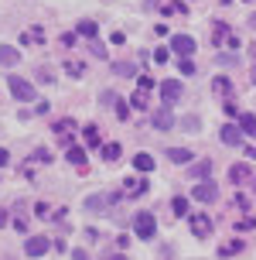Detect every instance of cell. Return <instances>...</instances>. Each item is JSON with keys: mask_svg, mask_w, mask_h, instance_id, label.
I'll return each mask as SVG.
<instances>
[{"mask_svg": "<svg viewBox=\"0 0 256 260\" xmlns=\"http://www.w3.org/2000/svg\"><path fill=\"white\" fill-rule=\"evenodd\" d=\"M133 233H137V240H154V236H157L154 212H137V216H133Z\"/></svg>", "mask_w": 256, "mask_h": 260, "instance_id": "obj_1", "label": "cell"}, {"mask_svg": "<svg viewBox=\"0 0 256 260\" xmlns=\"http://www.w3.org/2000/svg\"><path fill=\"white\" fill-rule=\"evenodd\" d=\"M7 86H11V92H14V100H21V103H34V86L27 82V79H21V76H7Z\"/></svg>", "mask_w": 256, "mask_h": 260, "instance_id": "obj_2", "label": "cell"}, {"mask_svg": "<svg viewBox=\"0 0 256 260\" xmlns=\"http://www.w3.org/2000/svg\"><path fill=\"white\" fill-rule=\"evenodd\" d=\"M120 199H123L120 192H102V195H89V199H86V209H89V212H109V209H113L116 202H120Z\"/></svg>", "mask_w": 256, "mask_h": 260, "instance_id": "obj_3", "label": "cell"}, {"mask_svg": "<svg viewBox=\"0 0 256 260\" xmlns=\"http://www.w3.org/2000/svg\"><path fill=\"white\" fill-rule=\"evenodd\" d=\"M192 199H195V202H205V206H208V202H215V199H218V185L205 178V182H198L192 188Z\"/></svg>", "mask_w": 256, "mask_h": 260, "instance_id": "obj_4", "label": "cell"}, {"mask_svg": "<svg viewBox=\"0 0 256 260\" xmlns=\"http://www.w3.org/2000/svg\"><path fill=\"white\" fill-rule=\"evenodd\" d=\"M171 48H174V55H181V58H192V52L198 45H195L192 35H174V38H171Z\"/></svg>", "mask_w": 256, "mask_h": 260, "instance_id": "obj_5", "label": "cell"}, {"mask_svg": "<svg viewBox=\"0 0 256 260\" xmlns=\"http://www.w3.org/2000/svg\"><path fill=\"white\" fill-rule=\"evenodd\" d=\"M151 123H154L157 130H171V127H174V113H171V103H164L161 110H154V113H151Z\"/></svg>", "mask_w": 256, "mask_h": 260, "instance_id": "obj_6", "label": "cell"}, {"mask_svg": "<svg viewBox=\"0 0 256 260\" xmlns=\"http://www.w3.org/2000/svg\"><path fill=\"white\" fill-rule=\"evenodd\" d=\"M48 250H51V240H48V236H31V240L24 243V253H27V257H45Z\"/></svg>", "mask_w": 256, "mask_h": 260, "instance_id": "obj_7", "label": "cell"}, {"mask_svg": "<svg viewBox=\"0 0 256 260\" xmlns=\"http://www.w3.org/2000/svg\"><path fill=\"white\" fill-rule=\"evenodd\" d=\"M218 141L226 144V147H243V130L232 127V123H226V127L218 130Z\"/></svg>", "mask_w": 256, "mask_h": 260, "instance_id": "obj_8", "label": "cell"}, {"mask_svg": "<svg viewBox=\"0 0 256 260\" xmlns=\"http://www.w3.org/2000/svg\"><path fill=\"white\" fill-rule=\"evenodd\" d=\"M181 92H185V86H181L178 79H164V82H161V100H164V103H174Z\"/></svg>", "mask_w": 256, "mask_h": 260, "instance_id": "obj_9", "label": "cell"}, {"mask_svg": "<svg viewBox=\"0 0 256 260\" xmlns=\"http://www.w3.org/2000/svg\"><path fill=\"white\" fill-rule=\"evenodd\" d=\"M192 233L195 236H212V219H208V216H202V212H198V216H192Z\"/></svg>", "mask_w": 256, "mask_h": 260, "instance_id": "obj_10", "label": "cell"}, {"mask_svg": "<svg viewBox=\"0 0 256 260\" xmlns=\"http://www.w3.org/2000/svg\"><path fill=\"white\" fill-rule=\"evenodd\" d=\"M249 178H253V168H249V165H232L229 168V182L232 185H243V182H249Z\"/></svg>", "mask_w": 256, "mask_h": 260, "instance_id": "obj_11", "label": "cell"}, {"mask_svg": "<svg viewBox=\"0 0 256 260\" xmlns=\"http://www.w3.org/2000/svg\"><path fill=\"white\" fill-rule=\"evenodd\" d=\"M143 188H147V182H140V178H127L123 182V199H137V195H143Z\"/></svg>", "mask_w": 256, "mask_h": 260, "instance_id": "obj_12", "label": "cell"}, {"mask_svg": "<svg viewBox=\"0 0 256 260\" xmlns=\"http://www.w3.org/2000/svg\"><path fill=\"white\" fill-rule=\"evenodd\" d=\"M212 92L229 100V96H232V79L229 76H215V79H212Z\"/></svg>", "mask_w": 256, "mask_h": 260, "instance_id": "obj_13", "label": "cell"}, {"mask_svg": "<svg viewBox=\"0 0 256 260\" xmlns=\"http://www.w3.org/2000/svg\"><path fill=\"white\" fill-rule=\"evenodd\" d=\"M167 157H171V165H192V151L188 147H167Z\"/></svg>", "mask_w": 256, "mask_h": 260, "instance_id": "obj_14", "label": "cell"}, {"mask_svg": "<svg viewBox=\"0 0 256 260\" xmlns=\"http://www.w3.org/2000/svg\"><path fill=\"white\" fill-rule=\"evenodd\" d=\"M17 62H21V52H17V48H11V45H0V65L14 69Z\"/></svg>", "mask_w": 256, "mask_h": 260, "instance_id": "obj_15", "label": "cell"}, {"mask_svg": "<svg viewBox=\"0 0 256 260\" xmlns=\"http://www.w3.org/2000/svg\"><path fill=\"white\" fill-rule=\"evenodd\" d=\"M82 137H86V144H89V147H102V134H99V127H96V123L82 127Z\"/></svg>", "mask_w": 256, "mask_h": 260, "instance_id": "obj_16", "label": "cell"}, {"mask_svg": "<svg viewBox=\"0 0 256 260\" xmlns=\"http://www.w3.org/2000/svg\"><path fill=\"white\" fill-rule=\"evenodd\" d=\"M76 35H82V38H96V35H99V24H96V21H79L76 24Z\"/></svg>", "mask_w": 256, "mask_h": 260, "instance_id": "obj_17", "label": "cell"}, {"mask_svg": "<svg viewBox=\"0 0 256 260\" xmlns=\"http://www.w3.org/2000/svg\"><path fill=\"white\" fill-rule=\"evenodd\" d=\"M65 76H72V79H82V76H86V65L79 62V58H65Z\"/></svg>", "mask_w": 256, "mask_h": 260, "instance_id": "obj_18", "label": "cell"}, {"mask_svg": "<svg viewBox=\"0 0 256 260\" xmlns=\"http://www.w3.org/2000/svg\"><path fill=\"white\" fill-rule=\"evenodd\" d=\"M55 134H58V137H68V134H72V130H76V120L72 117H62V120H55Z\"/></svg>", "mask_w": 256, "mask_h": 260, "instance_id": "obj_19", "label": "cell"}, {"mask_svg": "<svg viewBox=\"0 0 256 260\" xmlns=\"http://www.w3.org/2000/svg\"><path fill=\"white\" fill-rule=\"evenodd\" d=\"M171 216H174V219H178V216H188V199H185V195H174V199H171Z\"/></svg>", "mask_w": 256, "mask_h": 260, "instance_id": "obj_20", "label": "cell"}, {"mask_svg": "<svg viewBox=\"0 0 256 260\" xmlns=\"http://www.w3.org/2000/svg\"><path fill=\"white\" fill-rule=\"evenodd\" d=\"M239 130L249 134V137H256V117L253 113H239Z\"/></svg>", "mask_w": 256, "mask_h": 260, "instance_id": "obj_21", "label": "cell"}, {"mask_svg": "<svg viewBox=\"0 0 256 260\" xmlns=\"http://www.w3.org/2000/svg\"><path fill=\"white\" fill-rule=\"evenodd\" d=\"M212 38H215V45H229V38H232V31L226 24H222V21H218L215 27H212Z\"/></svg>", "mask_w": 256, "mask_h": 260, "instance_id": "obj_22", "label": "cell"}, {"mask_svg": "<svg viewBox=\"0 0 256 260\" xmlns=\"http://www.w3.org/2000/svg\"><path fill=\"white\" fill-rule=\"evenodd\" d=\"M133 168L137 171H154V157L147 154V151H140V154L133 157Z\"/></svg>", "mask_w": 256, "mask_h": 260, "instance_id": "obj_23", "label": "cell"}, {"mask_svg": "<svg viewBox=\"0 0 256 260\" xmlns=\"http://www.w3.org/2000/svg\"><path fill=\"white\" fill-rule=\"evenodd\" d=\"M188 171H192L195 178H208V171H212V161H195V165H188Z\"/></svg>", "mask_w": 256, "mask_h": 260, "instance_id": "obj_24", "label": "cell"}, {"mask_svg": "<svg viewBox=\"0 0 256 260\" xmlns=\"http://www.w3.org/2000/svg\"><path fill=\"white\" fill-rule=\"evenodd\" d=\"M239 250H243V240H232V243H222L218 247V257H236Z\"/></svg>", "mask_w": 256, "mask_h": 260, "instance_id": "obj_25", "label": "cell"}, {"mask_svg": "<svg viewBox=\"0 0 256 260\" xmlns=\"http://www.w3.org/2000/svg\"><path fill=\"white\" fill-rule=\"evenodd\" d=\"M120 154H123V151H120V144H116V141L102 144V157H106V161H120Z\"/></svg>", "mask_w": 256, "mask_h": 260, "instance_id": "obj_26", "label": "cell"}, {"mask_svg": "<svg viewBox=\"0 0 256 260\" xmlns=\"http://www.w3.org/2000/svg\"><path fill=\"white\" fill-rule=\"evenodd\" d=\"M68 161H72V165H76V168H82V165H86V151H82V147H68Z\"/></svg>", "mask_w": 256, "mask_h": 260, "instance_id": "obj_27", "label": "cell"}, {"mask_svg": "<svg viewBox=\"0 0 256 260\" xmlns=\"http://www.w3.org/2000/svg\"><path fill=\"white\" fill-rule=\"evenodd\" d=\"M147 96H151L147 89H137L133 96H130V106H137V110H147Z\"/></svg>", "mask_w": 256, "mask_h": 260, "instance_id": "obj_28", "label": "cell"}, {"mask_svg": "<svg viewBox=\"0 0 256 260\" xmlns=\"http://www.w3.org/2000/svg\"><path fill=\"white\" fill-rule=\"evenodd\" d=\"M113 72H116V76H133L137 65H133V62H113Z\"/></svg>", "mask_w": 256, "mask_h": 260, "instance_id": "obj_29", "label": "cell"}, {"mask_svg": "<svg viewBox=\"0 0 256 260\" xmlns=\"http://www.w3.org/2000/svg\"><path fill=\"white\" fill-rule=\"evenodd\" d=\"M31 157H34L38 165H51V161H55V157H51V151H48V147H34V154H31Z\"/></svg>", "mask_w": 256, "mask_h": 260, "instance_id": "obj_30", "label": "cell"}, {"mask_svg": "<svg viewBox=\"0 0 256 260\" xmlns=\"http://www.w3.org/2000/svg\"><path fill=\"white\" fill-rule=\"evenodd\" d=\"M185 11H188V7H185L181 0H171V4L164 7V14H185Z\"/></svg>", "mask_w": 256, "mask_h": 260, "instance_id": "obj_31", "label": "cell"}, {"mask_svg": "<svg viewBox=\"0 0 256 260\" xmlns=\"http://www.w3.org/2000/svg\"><path fill=\"white\" fill-rule=\"evenodd\" d=\"M154 86H157V82H154L151 76H137V89H147V92H151Z\"/></svg>", "mask_w": 256, "mask_h": 260, "instance_id": "obj_32", "label": "cell"}, {"mask_svg": "<svg viewBox=\"0 0 256 260\" xmlns=\"http://www.w3.org/2000/svg\"><path fill=\"white\" fill-rule=\"evenodd\" d=\"M89 48H92V55H96V58H106V45H102V41H96V38H92V45H89Z\"/></svg>", "mask_w": 256, "mask_h": 260, "instance_id": "obj_33", "label": "cell"}, {"mask_svg": "<svg viewBox=\"0 0 256 260\" xmlns=\"http://www.w3.org/2000/svg\"><path fill=\"white\" fill-rule=\"evenodd\" d=\"M24 41H45V31H41V27H31L24 35Z\"/></svg>", "mask_w": 256, "mask_h": 260, "instance_id": "obj_34", "label": "cell"}, {"mask_svg": "<svg viewBox=\"0 0 256 260\" xmlns=\"http://www.w3.org/2000/svg\"><path fill=\"white\" fill-rule=\"evenodd\" d=\"M178 72H181V76H195V65L188 62V58H181V65H178Z\"/></svg>", "mask_w": 256, "mask_h": 260, "instance_id": "obj_35", "label": "cell"}, {"mask_svg": "<svg viewBox=\"0 0 256 260\" xmlns=\"http://www.w3.org/2000/svg\"><path fill=\"white\" fill-rule=\"evenodd\" d=\"M116 117H120V120H127V117H130V106H127V100H120V103H116Z\"/></svg>", "mask_w": 256, "mask_h": 260, "instance_id": "obj_36", "label": "cell"}, {"mask_svg": "<svg viewBox=\"0 0 256 260\" xmlns=\"http://www.w3.org/2000/svg\"><path fill=\"white\" fill-rule=\"evenodd\" d=\"M76 45V35L72 31H62V48H72Z\"/></svg>", "mask_w": 256, "mask_h": 260, "instance_id": "obj_37", "label": "cell"}, {"mask_svg": "<svg viewBox=\"0 0 256 260\" xmlns=\"http://www.w3.org/2000/svg\"><path fill=\"white\" fill-rule=\"evenodd\" d=\"M34 212H38V216H45V219H51V209H48V202H38V206H34Z\"/></svg>", "mask_w": 256, "mask_h": 260, "instance_id": "obj_38", "label": "cell"}, {"mask_svg": "<svg viewBox=\"0 0 256 260\" xmlns=\"http://www.w3.org/2000/svg\"><path fill=\"white\" fill-rule=\"evenodd\" d=\"M181 127H185V130H192V134H195V127H198V117H185V120H181Z\"/></svg>", "mask_w": 256, "mask_h": 260, "instance_id": "obj_39", "label": "cell"}, {"mask_svg": "<svg viewBox=\"0 0 256 260\" xmlns=\"http://www.w3.org/2000/svg\"><path fill=\"white\" fill-rule=\"evenodd\" d=\"M222 110H226V117H239V110H236V103H229V100L222 103Z\"/></svg>", "mask_w": 256, "mask_h": 260, "instance_id": "obj_40", "label": "cell"}, {"mask_svg": "<svg viewBox=\"0 0 256 260\" xmlns=\"http://www.w3.org/2000/svg\"><path fill=\"white\" fill-rule=\"evenodd\" d=\"M167 58H171L167 48H157V52H154V62H167Z\"/></svg>", "mask_w": 256, "mask_h": 260, "instance_id": "obj_41", "label": "cell"}, {"mask_svg": "<svg viewBox=\"0 0 256 260\" xmlns=\"http://www.w3.org/2000/svg\"><path fill=\"white\" fill-rule=\"evenodd\" d=\"M236 226H239V230H253V226H256V219H253V216H246V219H239Z\"/></svg>", "mask_w": 256, "mask_h": 260, "instance_id": "obj_42", "label": "cell"}, {"mask_svg": "<svg viewBox=\"0 0 256 260\" xmlns=\"http://www.w3.org/2000/svg\"><path fill=\"white\" fill-rule=\"evenodd\" d=\"M109 41H113V45H123V41H127V35H123V31H113V38H109Z\"/></svg>", "mask_w": 256, "mask_h": 260, "instance_id": "obj_43", "label": "cell"}, {"mask_svg": "<svg viewBox=\"0 0 256 260\" xmlns=\"http://www.w3.org/2000/svg\"><path fill=\"white\" fill-rule=\"evenodd\" d=\"M7 222H11V216H7V212H4V209H0V230H4V226H7Z\"/></svg>", "mask_w": 256, "mask_h": 260, "instance_id": "obj_44", "label": "cell"}, {"mask_svg": "<svg viewBox=\"0 0 256 260\" xmlns=\"http://www.w3.org/2000/svg\"><path fill=\"white\" fill-rule=\"evenodd\" d=\"M7 161H11V154H7V151H4V147H0V168H4V165H7Z\"/></svg>", "mask_w": 256, "mask_h": 260, "instance_id": "obj_45", "label": "cell"}, {"mask_svg": "<svg viewBox=\"0 0 256 260\" xmlns=\"http://www.w3.org/2000/svg\"><path fill=\"white\" fill-rule=\"evenodd\" d=\"M72 257H76V260H89V253H86V250H76Z\"/></svg>", "mask_w": 256, "mask_h": 260, "instance_id": "obj_46", "label": "cell"}, {"mask_svg": "<svg viewBox=\"0 0 256 260\" xmlns=\"http://www.w3.org/2000/svg\"><path fill=\"white\" fill-rule=\"evenodd\" d=\"M246 24H249V27H256V14H249V17H246Z\"/></svg>", "mask_w": 256, "mask_h": 260, "instance_id": "obj_47", "label": "cell"}, {"mask_svg": "<svg viewBox=\"0 0 256 260\" xmlns=\"http://www.w3.org/2000/svg\"><path fill=\"white\" fill-rule=\"evenodd\" d=\"M109 260H127V257H109Z\"/></svg>", "mask_w": 256, "mask_h": 260, "instance_id": "obj_48", "label": "cell"}, {"mask_svg": "<svg viewBox=\"0 0 256 260\" xmlns=\"http://www.w3.org/2000/svg\"><path fill=\"white\" fill-rule=\"evenodd\" d=\"M253 55H256V48H253Z\"/></svg>", "mask_w": 256, "mask_h": 260, "instance_id": "obj_49", "label": "cell"}, {"mask_svg": "<svg viewBox=\"0 0 256 260\" xmlns=\"http://www.w3.org/2000/svg\"><path fill=\"white\" fill-rule=\"evenodd\" d=\"M246 4H249V0H246Z\"/></svg>", "mask_w": 256, "mask_h": 260, "instance_id": "obj_50", "label": "cell"}]
</instances>
